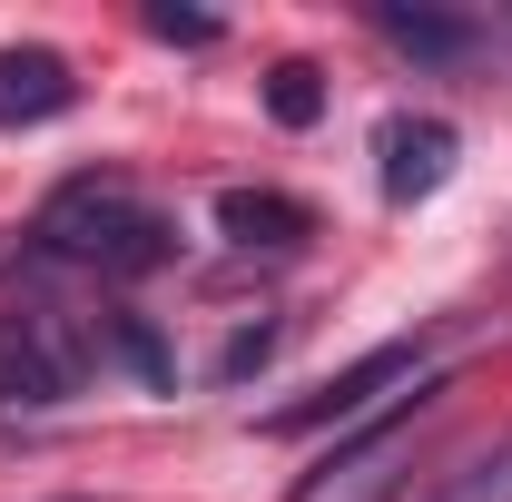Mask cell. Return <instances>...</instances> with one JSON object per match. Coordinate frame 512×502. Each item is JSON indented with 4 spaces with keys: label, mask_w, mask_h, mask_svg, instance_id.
<instances>
[{
    "label": "cell",
    "mask_w": 512,
    "mask_h": 502,
    "mask_svg": "<svg viewBox=\"0 0 512 502\" xmlns=\"http://www.w3.org/2000/svg\"><path fill=\"white\" fill-rule=\"evenodd\" d=\"M69 109H79V79H69L60 50H40V40L0 50V128H50Z\"/></svg>",
    "instance_id": "cell-5"
},
{
    "label": "cell",
    "mask_w": 512,
    "mask_h": 502,
    "mask_svg": "<svg viewBox=\"0 0 512 502\" xmlns=\"http://www.w3.org/2000/svg\"><path fill=\"white\" fill-rule=\"evenodd\" d=\"M30 247L60 256V266H89V276H148V266L178 256V227L128 188V178H69V188L40 197Z\"/></svg>",
    "instance_id": "cell-1"
},
{
    "label": "cell",
    "mask_w": 512,
    "mask_h": 502,
    "mask_svg": "<svg viewBox=\"0 0 512 502\" xmlns=\"http://www.w3.org/2000/svg\"><path fill=\"white\" fill-rule=\"evenodd\" d=\"M394 483H404V443L365 453L355 473H335V483H325V493H306V502H394Z\"/></svg>",
    "instance_id": "cell-9"
},
{
    "label": "cell",
    "mask_w": 512,
    "mask_h": 502,
    "mask_svg": "<svg viewBox=\"0 0 512 502\" xmlns=\"http://www.w3.org/2000/svg\"><path fill=\"white\" fill-rule=\"evenodd\" d=\"M148 30H158V40H188V50L217 40V20H197V10H148Z\"/></svg>",
    "instance_id": "cell-12"
},
{
    "label": "cell",
    "mask_w": 512,
    "mask_h": 502,
    "mask_svg": "<svg viewBox=\"0 0 512 502\" xmlns=\"http://www.w3.org/2000/svg\"><path fill=\"white\" fill-rule=\"evenodd\" d=\"M266 109H276V128H316V119H325V89H316V69H306V60L266 69Z\"/></svg>",
    "instance_id": "cell-10"
},
{
    "label": "cell",
    "mask_w": 512,
    "mask_h": 502,
    "mask_svg": "<svg viewBox=\"0 0 512 502\" xmlns=\"http://www.w3.org/2000/svg\"><path fill=\"white\" fill-rule=\"evenodd\" d=\"M453 119H434V109H394V119L375 128V158H384V197L394 207H414V197H434L453 178Z\"/></svg>",
    "instance_id": "cell-4"
},
{
    "label": "cell",
    "mask_w": 512,
    "mask_h": 502,
    "mask_svg": "<svg viewBox=\"0 0 512 502\" xmlns=\"http://www.w3.org/2000/svg\"><path fill=\"white\" fill-rule=\"evenodd\" d=\"M384 384H424V335H394V345H375V355H355L345 375H325L316 394H296V404H276L266 414V434H335V424H355L365 404H375Z\"/></svg>",
    "instance_id": "cell-3"
},
{
    "label": "cell",
    "mask_w": 512,
    "mask_h": 502,
    "mask_svg": "<svg viewBox=\"0 0 512 502\" xmlns=\"http://www.w3.org/2000/svg\"><path fill=\"white\" fill-rule=\"evenodd\" d=\"M375 30L394 50H414V60H463V50L483 40L473 20H444V10H375Z\"/></svg>",
    "instance_id": "cell-7"
},
{
    "label": "cell",
    "mask_w": 512,
    "mask_h": 502,
    "mask_svg": "<svg viewBox=\"0 0 512 502\" xmlns=\"http://www.w3.org/2000/svg\"><path fill=\"white\" fill-rule=\"evenodd\" d=\"M424 502H512V434L483 443V453H463L453 473H434V493Z\"/></svg>",
    "instance_id": "cell-8"
},
{
    "label": "cell",
    "mask_w": 512,
    "mask_h": 502,
    "mask_svg": "<svg viewBox=\"0 0 512 502\" xmlns=\"http://www.w3.org/2000/svg\"><path fill=\"white\" fill-rule=\"evenodd\" d=\"M217 227H227L237 247H266V256H286V247L316 237V217H306L286 188H227V197H217Z\"/></svg>",
    "instance_id": "cell-6"
},
{
    "label": "cell",
    "mask_w": 512,
    "mask_h": 502,
    "mask_svg": "<svg viewBox=\"0 0 512 502\" xmlns=\"http://www.w3.org/2000/svg\"><path fill=\"white\" fill-rule=\"evenodd\" d=\"M89 365H99V335L79 325V315L60 306H10L0 315V404L20 414H40V404H69L79 384H89Z\"/></svg>",
    "instance_id": "cell-2"
},
{
    "label": "cell",
    "mask_w": 512,
    "mask_h": 502,
    "mask_svg": "<svg viewBox=\"0 0 512 502\" xmlns=\"http://www.w3.org/2000/svg\"><path fill=\"white\" fill-rule=\"evenodd\" d=\"M266 355H276V325H237V335H227V355H217V384H247Z\"/></svg>",
    "instance_id": "cell-11"
}]
</instances>
